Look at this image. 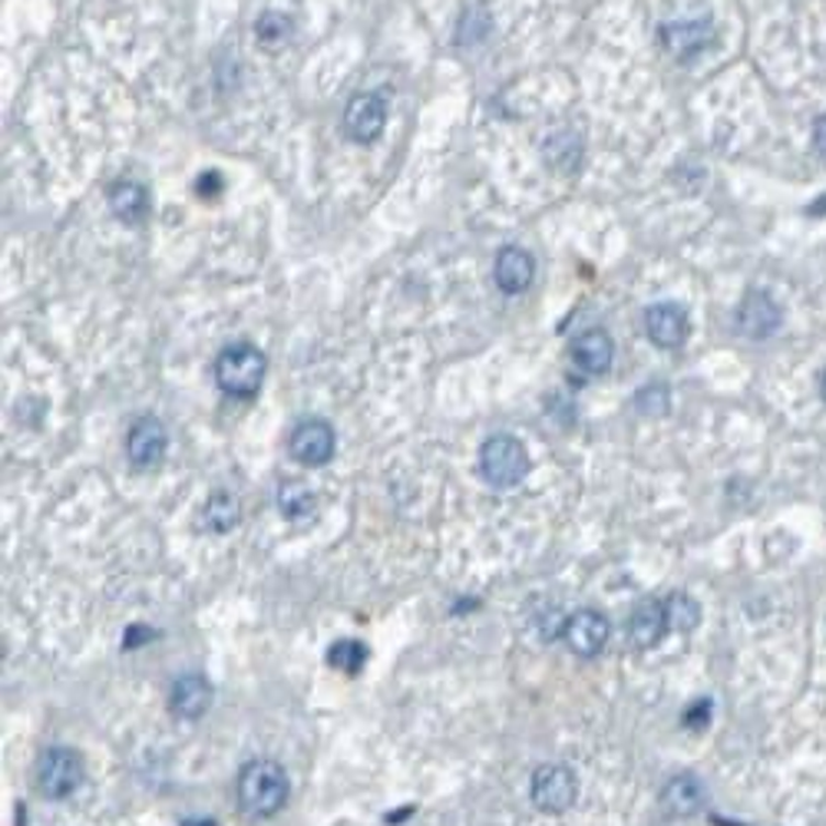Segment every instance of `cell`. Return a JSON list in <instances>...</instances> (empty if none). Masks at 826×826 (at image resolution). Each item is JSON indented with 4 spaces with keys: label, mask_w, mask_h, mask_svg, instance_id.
Masks as SVG:
<instances>
[{
    "label": "cell",
    "mask_w": 826,
    "mask_h": 826,
    "mask_svg": "<svg viewBox=\"0 0 826 826\" xmlns=\"http://www.w3.org/2000/svg\"><path fill=\"white\" fill-rule=\"evenodd\" d=\"M288 773L278 760H248L238 770V803L248 816H275L288 803Z\"/></svg>",
    "instance_id": "obj_1"
},
{
    "label": "cell",
    "mask_w": 826,
    "mask_h": 826,
    "mask_svg": "<svg viewBox=\"0 0 826 826\" xmlns=\"http://www.w3.org/2000/svg\"><path fill=\"white\" fill-rule=\"evenodd\" d=\"M268 360L255 344H232L215 357V383L228 397H255L261 390Z\"/></svg>",
    "instance_id": "obj_2"
},
{
    "label": "cell",
    "mask_w": 826,
    "mask_h": 826,
    "mask_svg": "<svg viewBox=\"0 0 826 826\" xmlns=\"http://www.w3.org/2000/svg\"><path fill=\"white\" fill-rule=\"evenodd\" d=\"M480 473L490 487L496 490H513L526 480L529 473V454L526 447L510 437V434H496L480 447Z\"/></svg>",
    "instance_id": "obj_3"
},
{
    "label": "cell",
    "mask_w": 826,
    "mask_h": 826,
    "mask_svg": "<svg viewBox=\"0 0 826 826\" xmlns=\"http://www.w3.org/2000/svg\"><path fill=\"white\" fill-rule=\"evenodd\" d=\"M83 783V757L70 747H51L37 767V786L51 800L70 796Z\"/></svg>",
    "instance_id": "obj_4"
},
{
    "label": "cell",
    "mask_w": 826,
    "mask_h": 826,
    "mask_svg": "<svg viewBox=\"0 0 826 826\" xmlns=\"http://www.w3.org/2000/svg\"><path fill=\"white\" fill-rule=\"evenodd\" d=\"M529 793L543 813H566L579 800V780L566 763H543L533 773Z\"/></svg>",
    "instance_id": "obj_5"
},
{
    "label": "cell",
    "mask_w": 826,
    "mask_h": 826,
    "mask_svg": "<svg viewBox=\"0 0 826 826\" xmlns=\"http://www.w3.org/2000/svg\"><path fill=\"white\" fill-rule=\"evenodd\" d=\"M783 324V308L777 298L763 288H750L737 308V331L747 334L750 341H767L780 331Z\"/></svg>",
    "instance_id": "obj_6"
},
{
    "label": "cell",
    "mask_w": 826,
    "mask_h": 826,
    "mask_svg": "<svg viewBox=\"0 0 826 826\" xmlns=\"http://www.w3.org/2000/svg\"><path fill=\"white\" fill-rule=\"evenodd\" d=\"M334 447H337V437H334L331 424L317 421V417L314 421H301L291 431V437H288V450H291V457L301 467H324V464H331Z\"/></svg>",
    "instance_id": "obj_7"
},
{
    "label": "cell",
    "mask_w": 826,
    "mask_h": 826,
    "mask_svg": "<svg viewBox=\"0 0 826 826\" xmlns=\"http://www.w3.org/2000/svg\"><path fill=\"white\" fill-rule=\"evenodd\" d=\"M387 126V107L377 93H357L350 97V103L344 107V133L347 139L367 146L373 143Z\"/></svg>",
    "instance_id": "obj_8"
},
{
    "label": "cell",
    "mask_w": 826,
    "mask_h": 826,
    "mask_svg": "<svg viewBox=\"0 0 826 826\" xmlns=\"http://www.w3.org/2000/svg\"><path fill=\"white\" fill-rule=\"evenodd\" d=\"M688 331H691L688 314H684V308L674 304V301H661V304H651V308L645 311V334H648V341H651L655 347H661V350L681 347V344L688 341Z\"/></svg>",
    "instance_id": "obj_9"
},
{
    "label": "cell",
    "mask_w": 826,
    "mask_h": 826,
    "mask_svg": "<svg viewBox=\"0 0 826 826\" xmlns=\"http://www.w3.org/2000/svg\"><path fill=\"white\" fill-rule=\"evenodd\" d=\"M169 450V434L156 417H143L133 424L130 437H126V457L136 470H153L163 464Z\"/></svg>",
    "instance_id": "obj_10"
},
{
    "label": "cell",
    "mask_w": 826,
    "mask_h": 826,
    "mask_svg": "<svg viewBox=\"0 0 826 826\" xmlns=\"http://www.w3.org/2000/svg\"><path fill=\"white\" fill-rule=\"evenodd\" d=\"M566 645L572 648V655L579 658H595L605 641H609V618L595 609H582V612H572L569 622H566V632H562Z\"/></svg>",
    "instance_id": "obj_11"
},
{
    "label": "cell",
    "mask_w": 826,
    "mask_h": 826,
    "mask_svg": "<svg viewBox=\"0 0 826 826\" xmlns=\"http://www.w3.org/2000/svg\"><path fill=\"white\" fill-rule=\"evenodd\" d=\"M493 278H496V288L503 294H523L533 278H536V261L526 248H516V245H506L500 255H496V265H493Z\"/></svg>",
    "instance_id": "obj_12"
},
{
    "label": "cell",
    "mask_w": 826,
    "mask_h": 826,
    "mask_svg": "<svg viewBox=\"0 0 826 826\" xmlns=\"http://www.w3.org/2000/svg\"><path fill=\"white\" fill-rule=\"evenodd\" d=\"M658 37H661L668 54L684 60V57H697L714 41V27H711V21H671L661 27Z\"/></svg>",
    "instance_id": "obj_13"
},
{
    "label": "cell",
    "mask_w": 826,
    "mask_h": 826,
    "mask_svg": "<svg viewBox=\"0 0 826 826\" xmlns=\"http://www.w3.org/2000/svg\"><path fill=\"white\" fill-rule=\"evenodd\" d=\"M572 360H576V367L582 373H592V377L605 373L612 367V360H615V341H612V334L602 331V327H589L585 334L576 337Z\"/></svg>",
    "instance_id": "obj_14"
},
{
    "label": "cell",
    "mask_w": 826,
    "mask_h": 826,
    "mask_svg": "<svg viewBox=\"0 0 826 826\" xmlns=\"http://www.w3.org/2000/svg\"><path fill=\"white\" fill-rule=\"evenodd\" d=\"M212 704V684L202 674H182L169 691V707L182 721H199Z\"/></svg>",
    "instance_id": "obj_15"
},
{
    "label": "cell",
    "mask_w": 826,
    "mask_h": 826,
    "mask_svg": "<svg viewBox=\"0 0 826 826\" xmlns=\"http://www.w3.org/2000/svg\"><path fill=\"white\" fill-rule=\"evenodd\" d=\"M668 632V612H665V602L658 599H645L632 618H628V638L635 648H655Z\"/></svg>",
    "instance_id": "obj_16"
},
{
    "label": "cell",
    "mask_w": 826,
    "mask_h": 826,
    "mask_svg": "<svg viewBox=\"0 0 826 826\" xmlns=\"http://www.w3.org/2000/svg\"><path fill=\"white\" fill-rule=\"evenodd\" d=\"M661 806L671 816H694L704 806V783L694 773H678L661 786Z\"/></svg>",
    "instance_id": "obj_17"
},
{
    "label": "cell",
    "mask_w": 826,
    "mask_h": 826,
    "mask_svg": "<svg viewBox=\"0 0 826 826\" xmlns=\"http://www.w3.org/2000/svg\"><path fill=\"white\" fill-rule=\"evenodd\" d=\"M110 209L120 222L126 225H143L149 215V192L146 186L133 182V179H120L110 186Z\"/></svg>",
    "instance_id": "obj_18"
},
{
    "label": "cell",
    "mask_w": 826,
    "mask_h": 826,
    "mask_svg": "<svg viewBox=\"0 0 826 826\" xmlns=\"http://www.w3.org/2000/svg\"><path fill=\"white\" fill-rule=\"evenodd\" d=\"M314 506H317V496L304 480H284L278 487V510L288 520H304V516L314 513Z\"/></svg>",
    "instance_id": "obj_19"
},
{
    "label": "cell",
    "mask_w": 826,
    "mask_h": 826,
    "mask_svg": "<svg viewBox=\"0 0 826 826\" xmlns=\"http://www.w3.org/2000/svg\"><path fill=\"white\" fill-rule=\"evenodd\" d=\"M202 520H205V526L212 529V533H232L235 526H238V520H242V510H238V500L232 496V493H212L209 496V503H205V513H202Z\"/></svg>",
    "instance_id": "obj_20"
},
{
    "label": "cell",
    "mask_w": 826,
    "mask_h": 826,
    "mask_svg": "<svg viewBox=\"0 0 826 826\" xmlns=\"http://www.w3.org/2000/svg\"><path fill=\"white\" fill-rule=\"evenodd\" d=\"M665 612H668V628L674 632H694L701 625V605L688 592H671L665 599Z\"/></svg>",
    "instance_id": "obj_21"
},
{
    "label": "cell",
    "mask_w": 826,
    "mask_h": 826,
    "mask_svg": "<svg viewBox=\"0 0 826 826\" xmlns=\"http://www.w3.org/2000/svg\"><path fill=\"white\" fill-rule=\"evenodd\" d=\"M364 661H367V648L357 638H341L327 651V665L337 671H347V674H357L364 668Z\"/></svg>",
    "instance_id": "obj_22"
},
{
    "label": "cell",
    "mask_w": 826,
    "mask_h": 826,
    "mask_svg": "<svg viewBox=\"0 0 826 826\" xmlns=\"http://www.w3.org/2000/svg\"><path fill=\"white\" fill-rule=\"evenodd\" d=\"M635 406H638V413H645V417H665L668 406H671V390L665 383H648L638 390Z\"/></svg>",
    "instance_id": "obj_23"
},
{
    "label": "cell",
    "mask_w": 826,
    "mask_h": 826,
    "mask_svg": "<svg viewBox=\"0 0 826 826\" xmlns=\"http://www.w3.org/2000/svg\"><path fill=\"white\" fill-rule=\"evenodd\" d=\"M255 34H258V41H261V44L275 47L281 37H288V34H291V21H288L284 14H265V18H258Z\"/></svg>",
    "instance_id": "obj_24"
},
{
    "label": "cell",
    "mask_w": 826,
    "mask_h": 826,
    "mask_svg": "<svg viewBox=\"0 0 826 826\" xmlns=\"http://www.w3.org/2000/svg\"><path fill=\"white\" fill-rule=\"evenodd\" d=\"M711 721V701H694L688 711H684V724L688 727H704Z\"/></svg>",
    "instance_id": "obj_25"
},
{
    "label": "cell",
    "mask_w": 826,
    "mask_h": 826,
    "mask_svg": "<svg viewBox=\"0 0 826 826\" xmlns=\"http://www.w3.org/2000/svg\"><path fill=\"white\" fill-rule=\"evenodd\" d=\"M813 146H816V153L826 159V113L816 116V123H813Z\"/></svg>",
    "instance_id": "obj_26"
},
{
    "label": "cell",
    "mask_w": 826,
    "mask_h": 826,
    "mask_svg": "<svg viewBox=\"0 0 826 826\" xmlns=\"http://www.w3.org/2000/svg\"><path fill=\"white\" fill-rule=\"evenodd\" d=\"M806 212H810V215H826V196H819L816 202H810Z\"/></svg>",
    "instance_id": "obj_27"
},
{
    "label": "cell",
    "mask_w": 826,
    "mask_h": 826,
    "mask_svg": "<svg viewBox=\"0 0 826 826\" xmlns=\"http://www.w3.org/2000/svg\"><path fill=\"white\" fill-rule=\"evenodd\" d=\"M819 393H823V403H826V373L819 377Z\"/></svg>",
    "instance_id": "obj_28"
}]
</instances>
